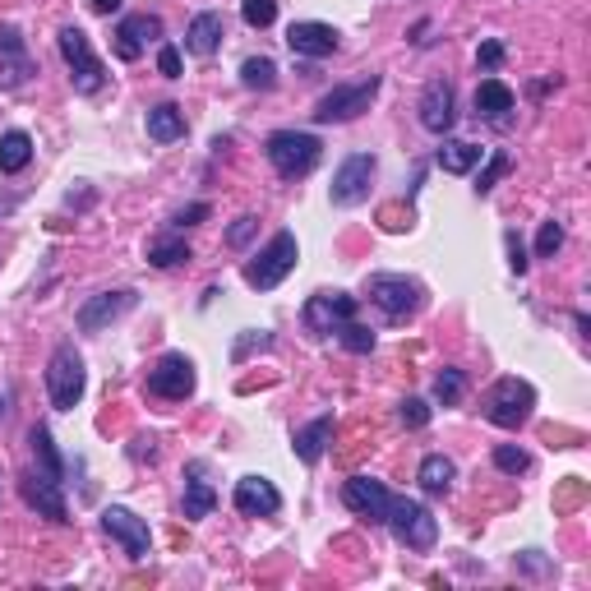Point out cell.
<instances>
[{"label": "cell", "mask_w": 591, "mask_h": 591, "mask_svg": "<svg viewBox=\"0 0 591 591\" xmlns=\"http://www.w3.org/2000/svg\"><path fill=\"white\" fill-rule=\"evenodd\" d=\"M28 162H33V139L24 130L0 134V176H19Z\"/></svg>", "instance_id": "484cf974"}, {"label": "cell", "mask_w": 591, "mask_h": 591, "mask_svg": "<svg viewBox=\"0 0 591 591\" xmlns=\"http://www.w3.org/2000/svg\"><path fill=\"white\" fill-rule=\"evenodd\" d=\"M513 88L504 84V79H481L476 84V116H485V121H504L508 111H513Z\"/></svg>", "instance_id": "7402d4cb"}, {"label": "cell", "mask_w": 591, "mask_h": 591, "mask_svg": "<svg viewBox=\"0 0 591 591\" xmlns=\"http://www.w3.org/2000/svg\"><path fill=\"white\" fill-rule=\"evenodd\" d=\"M365 296L388 319H411L425 305V287L416 278H402V273H374V278H365Z\"/></svg>", "instance_id": "52a82bcc"}, {"label": "cell", "mask_w": 591, "mask_h": 591, "mask_svg": "<svg viewBox=\"0 0 591 591\" xmlns=\"http://www.w3.org/2000/svg\"><path fill=\"white\" fill-rule=\"evenodd\" d=\"M264 153H268V162H273V171H278L282 181H305V176L319 167L324 144L305 130H278V134H268Z\"/></svg>", "instance_id": "6da1fadb"}, {"label": "cell", "mask_w": 591, "mask_h": 591, "mask_svg": "<svg viewBox=\"0 0 591 591\" xmlns=\"http://www.w3.org/2000/svg\"><path fill=\"white\" fill-rule=\"evenodd\" d=\"M296 259H301V245H296V236H291V231H278V236H273V241H268L264 250L254 254L250 264H245V282H250L254 291L282 287V278H287L291 268H296Z\"/></svg>", "instance_id": "277c9868"}, {"label": "cell", "mask_w": 591, "mask_h": 591, "mask_svg": "<svg viewBox=\"0 0 591 591\" xmlns=\"http://www.w3.org/2000/svg\"><path fill=\"white\" fill-rule=\"evenodd\" d=\"M241 84H245V88H259V93H268V88L278 84V65L268 61V56H250V61L241 65Z\"/></svg>", "instance_id": "f546056e"}, {"label": "cell", "mask_w": 591, "mask_h": 591, "mask_svg": "<svg viewBox=\"0 0 591 591\" xmlns=\"http://www.w3.org/2000/svg\"><path fill=\"white\" fill-rule=\"evenodd\" d=\"M495 467L504 471V476H522V471H531L527 448H518V444H499V448H495Z\"/></svg>", "instance_id": "d6a6232c"}, {"label": "cell", "mask_w": 591, "mask_h": 591, "mask_svg": "<svg viewBox=\"0 0 591 591\" xmlns=\"http://www.w3.org/2000/svg\"><path fill=\"white\" fill-rule=\"evenodd\" d=\"M121 5H125V0H88V10H93V14H116Z\"/></svg>", "instance_id": "f6af8a7d"}, {"label": "cell", "mask_w": 591, "mask_h": 591, "mask_svg": "<svg viewBox=\"0 0 591 591\" xmlns=\"http://www.w3.org/2000/svg\"><path fill=\"white\" fill-rule=\"evenodd\" d=\"M157 70L167 74V79H181V51H176V47H162V51H157Z\"/></svg>", "instance_id": "7bdbcfd3"}, {"label": "cell", "mask_w": 591, "mask_h": 591, "mask_svg": "<svg viewBox=\"0 0 591 591\" xmlns=\"http://www.w3.org/2000/svg\"><path fill=\"white\" fill-rule=\"evenodd\" d=\"M28 444H33L37 462H42V467L51 471V476H65V462H61V453H56V444H51V430H47V425H33Z\"/></svg>", "instance_id": "4dcf8cb0"}, {"label": "cell", "mask_w": 591, "mask_h": 591, "mask_svg": "<svg viewBox=\"0 0 591 591\" xmlns=\"http://www.w3.org/2000/svg\"><path fill=\"white\" fill-rule=\"evenodd\" d=\"M222 37H227L222 14L218 10H204V14H194L190 28H185V51H190V56H213V51L222 47Z\"/></svg>", "instance_id": "44dd1931"}, {"label": "cell", "mask_w": 591, "mask_h": 591, "mask_svg": "<svg viewBox=\"0 0 591 591\" xmlns=\"http://www.w3.org/2000/svg\"><path fill=\"white\" fill-rule=\"evenodd\" d=\"M416 481H421L425 495H448L453 481H458V467H453V458H444V453H430V458L421 462V471H416Z\"/></svg>", "instance_id": "d4e9b609"}, {"label": "cell", "mask_w": 591, "mask_h": 591, "mask_svg": "<svg viewBox=\"0 0 591 591\" xmlns=\"http://www.w3.org/2000/svg\"><path fill=\"white\" fill-rule=\"evenodd\" d=\"M148 139L153 144H176L185 139V111L176 102H162V107L148 111Z\"/></svg>", "instance_id": "cb8c5ba5"}, {"label": "cell", "mask_w": 591, "mask_h": 591, "mask_svg": "<svg viewBox=\"0 0 591 591\" xmlns=\"http://www.w3.org/2000/svg\"><path fill=\"white\" fill-rule=\"evenodd\" d=\"M476 65H481V70H499V65H504V42H495V37H490V42H481V51H476Z\"/></svg>", "instance_id": "60d3db41"}, {"label": "cell", "mask_w": 591, "mask_h": 591, "mask_svg": "<svg viewBox=\"0 0 591 591\" xmlns=\"http://www.w3.org/2000/svg\"><path fill=\"white\" fill-rule=\"evenodd\" d=\"M199 476H204V467L194 462V467H190V481H185V518H190V522L208 518V513H213V504H218V495H213V485H208V481H199Z\"/></svg>", "instance_id": "83f0119b"}, {"label": "cell", "mask_w": 591, "mask_h": 591, "mask_svg": "<svg viewBox=\"0 0 591 591\" xmlns=\"http://www.w3.org/2000/svg\"><path fill=\"white\" fill-rule=\"evenodd\" d=\"M56 47H61L65 65H70V84H74V93L93 97L97 88L107 84V70H102V61H97V51H93V42H88L84 28H74V24H70V28H61Z\"/></svg>", "instance_id": "3957f363"}, {"label": "cell", "mask_w": 591, "mask_h": 591, "mask_svg": "<svg viewBox=\"0 0 591 591\" xmlns=\"http://www.w3.org/2000/svg\"><path fill=\"white\" fill-rule=\"evenodd\" d=\"M374 171H379V162H374L370 153H351L347 162L338 167V176H333V185H328V194H333V204L338 208H356L370 199V181Z\"/></svg>", "instance_id": "7c38bea8"}, {"label": "cell", "mask_w": 591, "mask_h": 591, "mask_svg": "<svg viewBox=\"0 0 591 591\" xmlns=\"http://www.w3.org/2000/svg\"><path fill=\"white\" fill-rule=\"evenodd\" d=\"M157 37H162V19H157V14H130V19H121V28H116V56H121V61H139L144 47L157 42Z\"/></svg>", "instance_id": "ffe728a7"}, {"label": "cell", "mask_w": 591, "mask_h": 591, "mask_svg": "<svg viewBox=\"0 0 591 591\" xmlns=\"http://www.w3.org/2000/svg\"><path fill=\"white\" fill-rule=\"evenodd\" d=\"M388 527H393V536H398L407 550H435V541H439L435 513L425 504H416V499H402V495H393V504H388Z\"/></svg>", "instance_id": "ba28073f"}, {"label": "cell", "mask_w": 591, "mask_h": 591, "mask_svg": "<svg viewBox=\"0 0 591 591\" xmlns=\"http://www.w3.org/2000/svg\"><path fill=\"white\" fill-rule=\"evenodd\" d=\"M328 439H333V416H319V421H310L305 430H296V439H291V448H296V458L305 462V467H314V462L324 458Z\"/></svg>", "instance_id": "603a6c76"}, {"label": "cell", "mask_w": 591, "mask_h": 591, "mask_svg": "<svg viewBox=\"0 0 591 591\" xmlns=\"http://www.w3.org/2000/svg\"><path fill=\"white\" fill-rule=\"evenodd\" d=\"M435 162L448 171V176H467V171L481 162V148L467 144V139H448V134H444V144H439Z\"/></svg>", "instance_id": "4316f807"}, {"label": "cell", "mask_w": 591, "mask_h": 591, "mask_svg": "<svg viewBox=\"0 0 591 591\" xmlns=\"http://www.w3.org/2000/svg\"><path fill=\"white\" fill-rule=\"evenodd\" d=\"M559 245H564V227H559V222H545L541 236H536V259H555Z\"/></svg>", "instance_id": "d590c367"}, {"label": "cell", "mask_w": 591, "mask_h": 591, "mask_svg": "<svg viewBox=\"0 0 591 591\" xmlns=\"http://www.w3.org/2000/svg\"><path fill=\"white\" fill-rule=\"evenodd\" d=\"M241 19L250 28H273V19H278V0H241Z\"/></svg>", "instance_id": "836d02e7"}, {"label": "cell", "mask_w": 591, "mask_h": 591, "mask_svg": "<svg viewBox=\"0 0 591 591\" xmlns=\"http://www.w3.org/2000/svg\"><path fill=\"white\" fill-rule=\"evenodd\" d=\"M342 504H347L351 513L370 518V522H388V504H393V495H388L379 481H370V476H351V481L342 485Z\"/></svg>", "instance_id": "e0dca14e"}, {"label": "cell", "mask_w": 591, "mask_h": 591, "mask_svg": "<svg viewBox=\"0 0 591 591\" xmlns=\"http://www.w3.org/2000/svg\"><path fill=\"white\" fill-rule=\"evenodd\" d=\"M194 254H190V245L181 241V236H162V241H153L148 245V264L153 268H176V264H190Z\"/></svg>", "instance_id": "f1b7e54d"}, {"label": "cell", "mask_w": 591, "mask_h": 591, "mask_svg": "<svg viewBox=\"0 0 591 591\" xmlns=\"http://www.w3.org/2000/svg\"><path fill=\"white\" fill-rule=\"evenodd\" d=\"M208 213H213V208H208V204H185L181 213L171 218V227H199V222H204Z\"/></svg>", "instance_id": "b9f144b4"}, {"label": "cell", "mask_w": 591, "mask_h": 591, "mask_svg": "<svg viewBox=\"0 0 591 591\" xmlns=\"http://www.w3.org/2000/svg\"><path fill=\"white\" fill-rule=\"evenodd\" d=\"M134 305H139V291H134V287L97 291V296H88V301L79 305L74 324H79V333H102V328H111L116 319H125Z\"/></svg>", "instance_id": "9c48e42d"}, {"label": "cell", "mask_w": 591, "mask_h": 591, "mask_svg": "<svg viewBox=\"0 0 591 591\" xmlns=\"http://www.w3.org/2000/svg\"><path fill=\"white\" fill-rule=\"evenodd\" d=\"M531 407H536V388L527 379H499L485 398V421L499 425V430H518V425L531 421Z\"/></svg>", "instance_id": "8992f818"}, {"label": "cell", "mask_w": 591, "mask_h": 591, "mask_svg": "<svg viewBox=\"0 0 591 591\" xmlns=\"http://www.w3.org/2000/svg\"><path fill=\"white\" fill-rule=\"evenodd\" d=\"M254 347H259V351L273 347V338H268V333H250V338H241V342H236V361H245Z\"/></svg>", "instance_id": "ee69618b"}, {"label": "cell", "mask_w": 591, "mask_h": 591, "mask_svg": "<svg viewBox=\"0 0 591 591\" xmlns=\"http://www.w3.org/2000/svg\"><path fill=\"white\" fill-rule=\"evenodd\" d=\"M508 171H513V157H508V153H495L490 162H485V171H481V176H476V194L485 199V194H490L499 181H504Z\"/></svg>", "instance_id": "1f68e13d"}, {"label": "cell", "mask_w": 591, "mask_h": 591, "mask_svg": "<svg viewBox=\"0 0 591 591\" xmlns=\"http://www.w3.org/2000/svg\"><path fill=\"white\" fill-rule=\"evenodd\" d=\"M416 111H421L425 130L444 139V134L453 130V121H458V93H453V84H448V79H435V84L421 93V107Z\"/></svg>", "instance_id": "9a60e30c"}, {"label": "cell", "mask_w": 591, "mask_h": 591, "mask_svg": "<svg viewBox=\"0 0 591 591\" xmlns=\"http://www.w3.org/2000/svg\"><path fill=\"white\" fill-rule=\"evenodd\" d=\"M504 245H508V268H513V273L522 278V273H527V264H531L527 250H522V236H518V231H504Z\"/></svg>", "instance_id": "ab89813d"}, {"label": "cell", "mask_w": 591, "mask_h": 591, "mask_svg": "<svg viewBox=\"0 0 591 591\" xmlns=\"http://www.w3.org/2000/svg\"><path fill=\"white\" fill-rule=\"evenodd\" d=\"M236 508H241L245 518H278L282 513L278 485L268 481V476H245V481H236Z\"/></svg>", "instance_id": "d6986e66"}, {"label": "cell", "mask_w": 591, "mask_h": 591, "mask_svg": "<svg viewBox=\"0 0 591 591\" xmlns=\"http://www.w3.org/2000/svg\"><path fill=\"white\" fill-rule=\"evenodd\" d=\"M33 79V61H28V47L19 28H0V88H24Z\"/></svg>", "instance_id": "ac0fdd59"}, {"label": "cell", "mask_w": 591, "mask_h": 591, "mask_svg": "<svg viewBox=\"0 0 591 591\" xmlns=\"http://www.w3.org/2000/svg\"><path fill=\"white\" fill-rule=\"evenodd\" d=\"M84 388H88L84 356H79L70 342H61V347L51 351V361H47V398H51V407L74 411L79 402H84Z\"/></svg>", "instance_id": "7a4b0ae2"}, {"label": "cell", "mask_w": 591, "mask_h": 591, "mask_svg": "<svg viewBox=\"0 0 591 591\" xmlns=\"http://www.w3.org/2000/svg\"><path fill=\"white\" fill-rule=\"evenodd\" d=\"M254 231H259V218H250V213L236 218V222H231V231H227V250H245Z\"/></svg>", "instance_id": "f35d334b"}, {"label": "cell", "mask_w": 591, "mask_h": 591, "mask_svg": "<svg viewBox=\"0 0 591 591\" xmlns=\"http://www.w3.org/2000/svg\"><path fill=\"white\" fill-rule=\"evenodd\" d=\"M102 531H107L111 541L121 545L130 559H148V550H153V536H148V522L144 518H134L130 508L121 504H111L102 508Z\"/></svg>", "instance_id": "5bb4252c"}, {"label": "cell", "mask_w": 591, "mask_h": 591, "mask_svg": "<svg viewBox=\"0 0 591 591\" xmlns=\"http://www.w3.org/2000/svg\"><path fill=\"white\" fill-rule=\"evenodd\" d=\"M287 47L305 61H324L338 51V28L333 24H319V19H301V24L287 28Z\"/></svg>", "instance_id": "2e32d148"}, {"label": "cell", "mask_w": 591, "mask_h": 591, "mask_svg": "<svg viewBox=\"0 0 591 591\" xmlns=\"http://www.w3.org/2000/svg\"><path fill=\"white\" fill-rule=\"evenodd\" d=\"M379 97V74H365L356 84H338L333 93H324L314 102V121L319 125H342V121H356L361 111H370V102Z\"/></svg>", "instance_id": "5b68a950"}, {"label": "cell", "mask_w": 591, "mask_h": 591, "mask_svg": "<svg viewBox=\"0 0 591 591\" xmlns=\"http://www.w3.org/2000/svg\"><path fill=\"white\" fill-rule=\"evenodd\" d=\"M398 416H402L407 430H425V425H430V402H425V398H407Z\"/></svg>", "instance_id": "8d00e7d4"}, {"label": "cell", "mask_w": 591, "mask_h": 591, "mask_svg": "<svg viewBox=\"0 0 591 591\" xmlns=\"http://www.w3.org/2000/svg\"><path fill=\"white\" fill-rule=\"evenodd\" d=\"M338 338H342V347H347V351H356V356H365V351H374V333H370V328H365V324H356V319L338 328Z\"/></svg>", "instance_id": "e575fe53"}, {"label": "cell", "mask_w": 591, "mask_h": 591, "mask_svg": "<svg viewBox=\"0 0 591 591\" xmlns=\"http://www.w3.org/2000/svg\"><path fill=\"white\" fill-rule=\"evenodd\" d=\"M435 398L444 402V407H453V402L462 398V370H444L435 379Z\"/></svg>", "instance_id": "74e56055"}, {"label": "cell", "mask_w": 591, "mask_h": 591, "mask_svg": "<svg viewBox=\"0 0 591 591\" xmlns=\"http://www.w3.org/2000/svg\"><path fill=\"white\" fill-rule=\"evenodd\" d=\"M351 319H356V296H347V291H314L305 301V328L319 338H333Z\"/></svg>", "instance_id": "8fae6325"}, {"label": "cell", "mask_w": 591, "mask_h": 591, "mask_svg": "<svg viewBox=\"0 0 591 591\" xmlns=\"http://www.w3.org/2000/svg\"><path fill=\"white\" fill-rule=\"evenodd\" d=\"M199 384V374H194V361L181 356V351H167L162 361L148 370V393L153 398H167V402H185Z\"/></svg>", "instance_id": "30bf717a"}, {"label": "cell", "mask_w": 591, "mask_h": 591, "mask_svg": "<svg viewBox=\"0 0 591 591\" xmlns=\"http://www.w3.org/2000/svg\"><path fill=\"white\" fill-rule=\"evenodd\" d=\"M19 490H24V504H28V508H37L42 518H51V522H70V508H65V495H61V476H51L47 467L24 471Z\"/></svg>", "instance_id": "4fadbf2b"}]
</instances>
